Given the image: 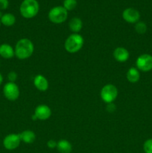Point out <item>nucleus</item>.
<instances>
[{
	"label": "nucleus",
	"mask_w": 152,
	"mask_h": 153,
	"mask_svg": "<svg viewBox=\"0 0 152 153\" xmlns=\"http://www.w3.org/2000/svg\"><path fill=\"white\" fill-rule=\"evenodd\" d=\"M34 44L32 41L28 38H22L18 40L14 49L15 55L19 60H25L30 58L34 53Z\"/></svg>",
	"instance_id": "nucleus-1"
},
{
	"label": "nucleus",
	"mask_w": 152,
	"mask_h": 153,
	"mask_svg": "<svg viewBox=\"0 0 152 153\" xmlns=\"http://www.w3.org/2000/svg\"><path fill=\"white\" fill-rule=\"evenodd\" d=\"M40 10V5L37 0H24L20 4L19 11L25 19H31L37 16Z\"/></svg>",
	"instance_id": "nucleus-2"
},
{
	"label": "nucleus",
	"mask_w": 152,
	"mask_h": 153,
	"mask_svg": "<svg viewBox=\"0 0 152 153\" xmlns=\"http://www.w3.org/2000/svg\"><path fill=\"white\" fill-rule=\"evenodd\" d=\"M83 43V37L80 34L74 33L66 38L64 43V48L69 53H76L82 49Z\"/></svg>",
	"instance_id": "nucleus-3"
},
{
	"label": "nucleus",
	"mask_w": 152,
	"mask_h": 153,
	"mask_svg": "<svg viewBox=\"0 0 152 153\" xmlns=\"http://www.w3.org/2000/svg\"><path fill=\"white\" fill-rule=\"evenodd\" d=\"M48 16L52 23L61 24L66 20L68 11L63 6H56L49 10Z\"/></svg>",
	"instance_id": "nucleus-4"
},
{
	"label": "nucleus",
	"mask_w": 152,
	"mask_h": 153,
	"mask_svg": "<svg viewBox=\"0 0 152 153\" xmlns=\"http://www.w3.org/2000/svg\"><path fill=\"white\" fill-rule=\"evenodd\" d=\"M118 94L119 91L117 88L112 84L104 85L100 93L101 100L107 104L113 102V101H115L117 98Z\"/></svg>",
	"instance_id": "nucleus-5"
},
{
	"label": "nucleus",
	"mask_w": 152,
	"mask_h": 153,
	"mask_svg": "<svg viewBox=\"0 0 152 153\" xmlns=\"http://www.w3.org/2000/svg\"><path fill=\"white\" fill-rule=\"evenodd\" d=\"M137 68L139 71L147 72L152 70V55L149 54H142L137 58L136 61Z\"/></svg>",
	"instance_id": "nucleus-6"
},
{
	"label": "nucleus",
	"mask_w": 152,
	"mask_h": 153,
	"mask_svg": "<svg viewBox=\"0 0 152 153\" xmlns=\"http://www.w3.org/2000/svg\"><path fill=\"white\" fill-rule=\"evenodd\" d=\"M3 94L9 101H15L19 97V87L15 82H7L3 88Z\"/></svg>",
	"instance_id": "nucleus-7"
},
{
	"label": "nucleus",
	"mask_w": 152,
	"mask_h": 153,
	"mask_svg": "<svg viewBox=\"0 0 152 153\" xmlns=\"http://www.w3.org/2000/svg\"><path fill=\"white\" fill-rule=\"evenodd\" d=\"M21 139L19 134H9L3 140V146L7 150H13L19 147Z\"/></svg>",
	"instance_id": "nucleus-8"
},
{
	"label": "nucleus",
	"mask_w": 152,
	"mask_h": 153,
	"mask_svg": "<svg viewBox=\"0 0 152 153\" xmlns=\"http://www.w3.org/2000/svg\"><path fill=\"white\" fill-rule=\"evenodd\" d=\"M122 17L128 23H137L140 19V13L137 9L128 7L123 11Z\"/></svg>",
	"instance_id": "nucleus-9"
},
{
	"label": "nucleus",
	"mask_w": 152,
	"mask_h": 153,
	"mask_svg": "<svg viewBox=\"0 0 152 153\" xmlns=\"http://www.w3.org/2000/svg\"><path fill=\"white\" fill-rule=\"evenodd\" d=\"M34 114L39 120H46L52 115V110L46 105H40L35 108Z\"/></svg>",
	"instance_id": "nucleus-10"
},
{
	"label": "nucleus",
	"mask_w": 152,
	"mask_h": 153,
	"mask_svg": "<svg viewBox=\"0 0 152 153\" xmlns=\"http://www.w3.org/2000/svg\"><path fill=\"white\" fill-rule=\"evenodd\" d=\"M113 57L116 61L123 63L128 61L130 57V53L125 48L117 47L113 51Z\"/></svg>",
	"instance_id": "nucleus-11"
},
{
	"label": "nucleus",
	"mask_w": 152,
	"mask_h": 153,
	"mask_svg": "<svg viewBox=\"0 0 152 153\" xmlns=\"http://www.w3.org/2000/svg\"><path fill=\"white\" fill-rule=\"evenodd\" d=\"M34 85L35 88L40 91H46L49 88V82L43 75H37L34 77Z\"/></svg>",
	"instance_id": "nucleus-12"
},
{
	"label": "nucleus",
	"mask_w": 152,
	"mask_h": 153,
	"mask_svg": "<svg viewBox=\"0 0 152 153\" xmlns=\"http://www.w3.org/2000/svg\"><path fill=\"white\" fill-rule=\"evenodd\" d=\"M15 55L14 49L10 45L3 43L0 45V56L4 59H10Z\"/></svg>",
	"instance_id": "nucleus-13"
},
{
	"label": "nucleus",
	"mask_w": 152,
	"mask_h": 153,
	"mask_svg": "<svg viewBox=\"0 0 152 153\" xmlns=\"http://www.w3.org/2000/svg\"><path fill=\"white\" fill-rule=\"evenodd\" d=\"M19 137H20L21 141L24 142L27 144H31L34 143L36 139V134L34 131L31 130H25L19 133Z\"/></svg>",
	"instance_id": "nucleus-14"
},
{
	"label": "nucleus",
	"mask_w": 152,
	"mask_h": 153,
	"mask_svg": "<svg viewBox=\"0 0 152 153\" xmlns=\"http://www.w3.org/2000/svg\"><path fill=\"white\" fill-rule=\"evenodd\" d=\"M127 79L131 83H137L140 79L139 70L136 67H131L127 72Z\"/></svg>",
	"instance_id": "nucleus-15"
},
{
	"label": "nucleus",
	"mask_w": 152,
	"mask_h": 153,
	"mask_svg": "<svg viewBox=\"0 0 152 153\" xmlns=\"http://www.w3.org/2000/svg\"><path fill=\"white\" fill-rule=\"evenodd\" d=\"M69 27L72 32L78 34L83 27V22L79 17H73L70 19L69 22Z\"/></svg>",
	"instance_id": "nucleus-16"
},
{
	"label": "nucleus",
	"mask_w": 152,
	"mask_h": 153,
	"mask_svg": "<svg viewBox=\"0 0 152 153\" xmlns=\"http://www.w3.org/2000/svg\"><path fill=\"white\" fill-rule=\"evenodd\" d=\"M57 149L58 152L61 153H71L72 150V146L69 140L63 139L58 142Z\"/></svg>",
	"instance_id": "nucleus-17"
},
{
	"label": "nucleus",
	"mask_w": 152,
	"mask_h": 153,
	"mask_svg": "<svg viewBox=\"0 0 152 153\" xmlns=\"http://www.w3.org/2000/svg\"><path fill=\"white\" fill-rule=\"evenodd\" d=\"M0 21H1V24L5 25V26H12L16 22V17L12 13H7L2 15V16L0 19Z\"/></svg>",
	"instance_id": "nucleus-18"
},
{
	"label": "nucleus",
	"mask_w": 152,
	"mask_h": 153,
	"mask_svg": "<svg viewBox=\"0 0 152 153\" xmlns=\"http://www.w3.org/2000/svg\"><path fill=\"white\" fill-rule=\"evenodd\" d=\"M147 25L144 22H137L135 25V31L138 34H143L147 31Z\"/></svg>",
	"instance_id": "nucleus-19"
},
{
	"label": "nucleus",
	"mask_w": 152,
	"mask_h": 153,
	"mask_svg": "<svg viewBox=\"0 0 152 153\" xmlns=\"http://www.w3.org/2000/svg\"><path fill=\"white\" fill-rule=\"evenodd\" d=\"M77 6V1L76 0H64L63 6V7L69 11V10H72Z\"/></svg>",
	"instance_id": "nucleus-20"
},
{
	"label": "nucleus",
	"mask_w": 152,
	"mask_h": 153,
	"mask_svg": "<svg viewBox=\"0 0 152 153\" xmlns=\"http://www.w3.org/2000/svg\"><path fill=\"white\" fill-rule=\"evenodd\" d=\"M143 149L145 153H152V138L148 139L143 144Z\"/></svg>",
	"instance_id": "nucleus-21"
},
{
	"label": "nucleus",
	"mask_w": 152,
	"mask_h": 153,
	"mask_svg": "<svg viewBox=\"0 0 152 153\" xmlns=\"http://www.w3.org/2000/svg\"><path fill=\"white\" fill-rule=\"evenodd\" d=\"M7 79H8L9 82H15L17 79V74L16 72L11 71L7 74Z\"/></svg>",
	"instance_id": "nucleus-22"
},
{
	"label": "nucleus",
	"mask_w": 152,
	"mask_h": 153,
	"mask_svg": "<svg viewBox=\"0 0 152 153\" xmlns=\"http://www.w3.org/2000/svg\"><path fill=\"white\" fill-rule=\"evenodd\" d=\"M9 5L8 0H0V10H5Z\"/></svg>",
	"instance_id": "nucleus-23"
},
{
	"label": "nucleus",
	"mask_w": 152,
	"mask_h": 153,
	"mask_svg": "<svg viewBox=\"0 0 152 153\" xmlns=\"http://www.w3.org/2000/svg\"><path fill=\"white\" fill-rule=\"evenodd\" d=\"M57 145H58V142L55 141V140H49L47 142V146L50 149H55L57 148Z\"/></svg>",
	"instance_id": "nucleus-24"
},
{
	"label": "nucleus",
	"mask_w": 152,
	"mask_h": 153,
	"mask_svg": "<svg viewBox=\"0 0 152 153\" xmlns=\"http://www.w3.org/2000/svg\"><path fill=\"white\" fill-rule=\"evenodd\" d=\"M107 111L110 113H113L116 111V105L113 104V102L112 103H108L107 106Z\"/></svg>",
	"instance_id": "nucleus-25"
},
{
	"label": "nucleus",
	"mask_w": 152,
	"mask_h": 153,
	"mask_svg": "<svg viewBox=\"0 0 152 153\" xmlns=\"http://www.w3.org/2000/svg\"><path fill=\"white\" fill-rule=\"evenodd\" d=\"M2 82H3V77H2V76H1V73H0V85H1Z\"/></svg>",
	"instance_id": "nucleus-26"
},
{
	"label": "nucleus",
	"mask_w": 152,
	"mask_h": 153,
	"mask_svg": "<svg viewBox=\"0 0 152 153\" xmlns=\"http://www.w3.org/2000/svg\"><path fill=\"white\" fill-rule=\"evenodd\" d=\"M32 120H37V117H36V116L34 114L32 115Z\"/></svg>",
	"instance_id": "nucleus-27"
},
{
	"label": "nucleus",
	"mask_w": 152,
	"mask_h": 153,
	"mask_svg": "<svg viewBox=\"0 0 152 153\" xmlns=\"http://www.w3.org/2000/svg\"><path fill=\"white\" fill-rule=\"evenodd\" d=\"M0 25H1V21H0Z\"/></svg>",
	"instance_id": "nucleus-28"
}]
</instances>
